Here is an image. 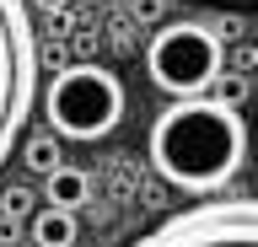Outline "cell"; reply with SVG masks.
I'll use <instances>...</instances> for the list:
<instances>
[{"instance_id":"6da1fadb","label":"cell","mask_w":258,"mask_h":247,"mask_svg":"<svg viewBox=\"0 0 258 247\" xmlns=\"http://www.w3.org/2000/svg\"><path fill=\"white\" fill-rule=\"evenodd\" d=\"M247 161V124L215 97H188L161 108L151 124V167L183 194L215 199Z\"/></svg>"},{"instance_id":"7a4b0ae2","label":"cell","mask_w":258,"mask_h":247,"mask_svg":"<svg viewBox=\"0 0 258 247\" xmlns=\"http://www.w3.org/2000/svg\"><path fill=\"white\" fill-rule=\"evenodd\" d=\"M43 113L54 140H102L124 124V86L118 75L92 59L59 70L43 92Z\"/></svg>"},{"instance_id":"3957f363","label":"cell","mask_w":258,"mask_h":247,"mask_svg":"<svg viewBox=\"0 0 258 247\" xmlns=\"http://www.w3.org/2000/svg\"><path fill=\"white\" fill-rule=\"evenodd\" d=\"M38 27L27 0H0V167L38 108Z\"/></svg>"},{"instance_id":"277c9868","label":"cell","mask_w":258,"mask_h":247,"mask_svg":"<svg viewBox=\"0 0 258 247\" xmlns=\"http://www.w3.org/2000/svg\"><path fill=\"white\" fill-rule=\"evenodd\" d=\"M145 70L161 92H172V102H188L215 86V75L226 70V49L205 22H167L145 49Z\"/></svg>"},{"instance_id":"5b68a950","label":"cell","mask_w":258,"mask_h":247,"mask_svg":"<svg viewBox=\"0 0 258 247\" xmlns=\"http://www.w3.org/2000/svg\"><path fill=\"white\" fill-rule=\"evenodd\" d=\"M135 247H258V199L253 194H215L199 199L172 220L151 226Z\"/></svg>"},{"instance_id":"8992f818","label":"cell","mask_w":258,"mask_h":247,"mask_svg":"<svg viewBox=\"0 0 258 247\" xmlns=\"http://www.w3.org/2000/svg\"><path fill=\"white\" fill-rule=\"evenodd\" d=\"M27 236H32V247H76L81 242V220L70 210H32L27 215Z\"/></svg>"},{"instance_id":"52a82bcc","label":"cell","mask_w":258,"mask_h":247,"mask_svg":"<svg viewBox=\"0 0 258 247\" xmlns=\"http://www.w3.org/2000/svg\"><path fill=\"white\" fill-rule=\"evenodd\" d=\"M86 199H92V178H86L81 167H59V172H48V210H70V215H76Z\"/></svg>"},{"instance_id":"ba28073f","label":"cell","mask_w":258,"mask_h":247,"mask_svg":"<svg viewBox=\"0 0 258 247\" xmlns=\"http://www.w3.org/2000/svg\"><path fill=\"white\" fill-rule=\"evenodd\" d=\"M22 161H27L32 178H48V172H59V167H64V150H59V140H54V134H27Z\"/></svg>"},{"instance_id":"9c48e42d","label":"cell","mask_w":258,"mask_h":247,"mask_svg":"<svg viewBox=\"0 0 258 247\" xmlns=\"http://www.w3.org/2000/svg\"><path fill=\"white\" fill-rule=\"evenodd\" d=\"M43 65L54 70V75L76 65V59H70V43H64V38H38V70H43Z\"/></svg>"},{"instance_id":"30bf717a","label":"cell","mask_w":258,"mask_h":247,"mask_svg":"<svg viewBox=\"0 0 258 247\" xmlns=\"http://www.w3.org/2000/svg\"><path fill=\"white\" fill-rule=\"evenodd\" d=\"M205 97H215V102H226V108H237V102L247 97V75H242V70H237V75H226V70H221V75H215V86H210Z\"/></svg>"},{"instance_id":"8fae6325","label":"cell","mask_w":258,"mask_h":247,"mask_svg":"<svg viewBox=\"0 0 258 247\" xmlns=\"http://www.w3.org/2000/svg\"><path fill=\"white\" fill-rule=\"evenodd\" d=\"M32 210H38V204H32L27 188H6V194H0V220H27Z\"/></svg>"},{"instance_id":"7c38bea8","label":"cell","mask_w":258,"mask_h":247,"mask_svg":"<svg viewBox=\"0 0 258 247\" xmlns=\"http://www.w3.org/2000/svg\"><path fill=\"white\" fill-rule=\"evenodd\" d=\"M48 17V38H64L70 33V11H43Z\"/></svg>"},{"instance_id":"4fadbf2b","label":"cell","mask_w":258,"mask_h":247,"mask_svg":"<svg viewBox=\"0 0 258 247\" xmlns=\"http://www.w3.org/2000/svg\"><path fill=\"white\" fill-rule=\"evenodd\" d=\"M135 17H140V22H156L161 17V0H135Z\"/></svg>"},{"instance_id":"5bb4252c","label":"cell","mask_w":258,"mask_h":247,"mask_svg":"<svg viewBox=\"0 0 258 247\" xmlns=\"http://www.w3.org/2000/svg\"><path fill=\"white\" fill-rule=\"evenodd\" d=\"M32 6H43V11H70V0H32Z\"/></svg>"},{"instance_id":"9a60e30c","label":"cell","mask_w":258,"mask_h":247,"mask_svg":"<svg viewBox=\"0 0 258 247\" xmlns=\"http://www.w3.org/2000/svg\"><path fill=\"white\" fill-rule=\"evenodd\" d=\"M70 6H97V0H70Z\"/></svg>"},{"instance_id":"2e32d148","label":"cell","mask_w":258,"mask_h":247,"mask_svg":"<svg viewBox=\"0 0 258 247\" xmlns=\"http://www.w3.org/2000/svg\"><path fill=\"white\" fill-rule=\"evenodd\" d=\"M124 6H135V0H124Z\"/></svg>"},{"instance_id":"e0dca14e","label":"cell","mask_w":258,"mask_h":247,"mask_svg":"<svg viewBox=\"0 0 258 247\" xmlns=\"http://www.w3.org/2000/svg\"><path fill=\"white\" fill-rule=\"evenodd\" d=\"M242 6H247V0H242Z\"/></svg>"}]
</instances>
